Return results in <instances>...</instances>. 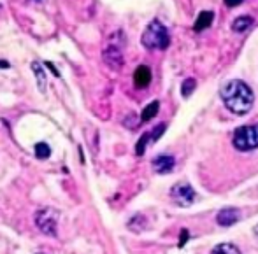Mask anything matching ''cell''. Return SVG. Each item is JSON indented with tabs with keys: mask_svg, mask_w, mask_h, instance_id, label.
<instances>
[{
	"mask_svg": "<svg viewBox=\"0 0 258 254\" xmlns=\"http://www.w3.org/2000/svg\"><path fill=\"white\" fill-rule=\"evenodd\" d=\"M50 154H51V149L46 142H39V144H35V156H37L39 160H48L50 158Z\"/></svg>",
	"mask_w": 258,
	"mask_h": 254,
	"instance_id": "obj_15",
	"label": "cell"
},
{
	"mask_svg": "<svg viewBox=\"0 0 258 254\" xmlns=\"http://www.w3.org/2000/svg\"><path fill=\"white\" fill-rule=\"evenodd\" d=\"M186 238H188V231H186V230H183V233H181V242H179V246L183 247L184 244H186Z\"/></svg>",
	"mask_w": 258,
	"mask_h": 254,
	"instance_id": "obj_19",
	"label": "cell"
},
{
	"mask_svg": "<svg viewBox=\"0 0 258 254\" xmlns=\"http://www.w3.org/2000/svg\"><path fill=\"white\" fill-rule=\"evenodd\" d=\"M225 4L229 5V7H235V5H241L242 2H241V0H235V2H230V0H227Z\"/></svg>",
	"mask_w": 258,
	"mask_h": 254,
	"instance_id": "obj_20",
	"label": "cell"
},
{
	"mask_svg": "<svg viewBox=\"0 0 258 254\" xmlns=\"http://www.w3.org/2000/svg\"><path fill=\"white\" fill-rule=\"evenodd\" d=\"M104 62L107 63L113 70H118L123 65V53L118 44H109L104 49Z\"/></svg>",
	"mask_w": 258,
	"mask_h": 254,
	"instance_id": "obj_6",
	"label": "cell"
},
{
	"mask_svg": "<svg viewBox=\"0 0 258 254\" xmlns=\"http://www.w3.org/2000/svg\"><path fill=\"white\" fill-rule=\"evenodd\" d=\"M171 196L172 200L178 205H181V207H190L193 204V200H195V191H193V187L190 184L179 183L171 189Z\"/></svg>",
	"mask_w": 258,
	"mask_h": 254,
	"instance_id": "obj_5",
	"label": "cell"
},
{
	"mask_svg": "<svg viewBox=\"0 0 258 254\" xmlns=\"http://www.w3.org/2000/svg\"><path fill=\"white\" fill-rule=\"evenodd\" d=\"M237 219H239V210L232 207L223 208V210H220L216 216L218 225H221V226H232L233 223H237Z\"/></svg>",
	"mask_w": 258,
	"mask_h": 254,
	"instance_id": "obj_7",
	"label": "cell"
},
{
	"mask_svg": "<svg viewBox=\"0 0 258 254\" xmlns=\"http://www.w3.org/2000/svg\"><path fill=\"white\" fill-rule=\"evenodd\" d=\"M141 41L142 46L148 49H165L171 44V35H169V30L158 20H155L146 26Z\"/></svg>",
	"mask_w": 258,
	"mask_h": 254,
	"instance_id": "obj_2",
	"label": "cell"
},
{
	"mask_svg": "<svg viewBox=\"0 0 258 254\" xmlns=\"http://www.w3.org/2000/svg\"><path fill=\"white\" fill-rule=\"evenodd\" d=\"M158 109H160L158 100L151 102L150 105H146V107H144V111H142V114H141V116H142L141 119H142V121L153 119V116H156V114H158Z\"/></svg>",
	"mask_w": 258,
	"mask_h": 254,
	"instance_id": "obj_13",
	"label": "cell"
},
{
	"mask_svg": "<svg viewBox=\"0 0 258 254\" xmlns=\"http://www.w3.org/2000/svg\"><path fill=\"white\" fill-rule=\"evenodd\" d=\"M174 158L172 156H156L153 160V168L158 174H169L174 168Z\"/></svg>",
	"mask_w": 258,
	"mask_h": 254,
	"instance_id": "obj_8",
	"label": "cell"
},
{
	"mask_svg": "<svg viewBox=\"0 0 258 254\" xmlns=\"http://www.w3.org/2000/svg\"><path fill=\"white\" fill-rule=\"evenodd\" d=\"M220 95L225 107L229 109L230 113L237 114V116L250 113L251 107H253L255 95L253 92H251V88L239 79L229 81L225 86L221 88Z\"/></svg>",
	"mask_w": 258,
	"mask_h": 254,
	"instance_id": "obj_1",
	"label": "cell"
},
{
	"mask_svg": "<svg viewBox=\"0 0 258 254\" xmlns=\"http://www.w3.org/2000/svg\"><path fill=\"white\" fill-rule=\"evenodd\" d=\"M133 83L137 88H146L148 84L151 83V70L150 67H146V65H141V67L135 69L133 72Z\"/></svg>",
	"mask_w": 258,
	"mask_h": 254,
	"instance_id": "obj_9",
	"label": "cell"
},
{
	"mask_svg": "<svg viewBox=\"0 0 258 254\" xmlns=\"http://www.w3.org/2000/svg\"><path fill=\"white\" fill-rule=\"evenodd\" d=\"M251 25H253V18L251 16H239L233 20L232 30L233 32H237V34H242V32H246Z\"/></svg>",
	"mask_w": 258,
	"mask_h": 254,
	"instance_id": "obj_12",
	"label": "cell"
},
{
	"mask_svg": "<svg viewBox=\"0 0 258 254\" xmlns=\"http://www.w3.org/2000/svg\"><path fill=\"white\" fill-rule=\"evenodd\" d=\"M32 70L35 72V77H37V86H39V92H46V72L42 69V65L39 62H32Z\"/></svg>",
	"mask_w": 258,
	"mask_h": 254,
	"instance_id": "obj_11",
	"label": "cell"
},
{
	"mask_svg": "<svg viewBox=\"0 0 258 254\" xmlns=\"http://www.w3.org/2000/svg\"><path fill=\"white\" fill-rule=\"evenodd\" d=\"M232 144L239 151H253L258 147V126L248 125L235 130Z\"/></svg>",
	"mask_w": 258,
	"mask_h": 254,
	"instance_id": "obj_3",
	"label": "cell"
},
{
	"mask_svg": "<svg viewBox=\"0 0 258 254\" xmlns=\"http://www.w3.org/2000/svg\"><path fill=\"white\" fill-rule=\"evenodd\" d=\"M212 18H214V14H212L211 11L200 13L199 18H197V21H195V25H193V30H195V32H202V30H206L207 26H211Z\"/></svg>",
	"mask_w": 258,
	"mask_h": 254,
	"instance_id": "obj_10",
	"label": "cell"
},
{
	"mask_svg": "<svg viewBox=\"0 0 258 254\" xmlns=\"http://www.w3.org/2000/svg\"><path fill=\"white\" fill-rule=\"evenodd\" d=\"M195 86H197V81L195 79H184L183 86H181V95H183L184 98H188V96L193 93Z\"/></svg>",
	"mask_w": 258,
	"mask_h": 254,
	"instance_id": "obj_16",
	"label": "cell"
},
{
	"mask_svg": "<svg viewBox=\"0 0 258 254\" xmlns=\"http://www.w3.org/2000/svg\"><path fill=\"white\" fill-rule=\"evenodd\" d=\"M148 142H150V134H144L141 139H139L137 142V147H135V153L139 154V156H142L146 151V146H148Z\"/></svg>",
	"mask_w": 258,
	"mask_h": 254,
	"instance_id": "obj_17",
	"label": "cell"
},
{
	"mask_svg": "<svg viewBox=\"0 0 258 254\" xmlns=\"http://www.w3.org/2000/svg\"><path fill=\"white\" fill-rule=\"evenodd\" d=\"M35 225L39 226L42 233L46 235H56V228H58V212L51 207L41 208L35 214Z\"/></svg>",
	"mask_w": 258,
	"mask_h": 254,
	"instance_id": "obj_4",
	"label": "cell"
},
{
	"mask_svg": "<svg viewBox=\"0 0 258 254\" xmlns=\"http://www.w3.org/2000/svg\"><path fill=\"white\" fill-rule=\"evenodd\" d=\"M163 132H165V125H158L156 128L153 130V134H150V140H156V139H158Z\"/></svg>",
	"mask_w": 258,
	"mask_h": 254,
	"instance_id": "obj_18",
	"label": "cell"
},
{
	"mask_svg": "<svg viewBox=\"0 0 258 254\" xmlns=\"http://www.w3.org/2000/svg\"><path fill=\"white\" fill-rule=\"evenodd\" d=\"M211 254H241V251L233 244H220V246H216L212 249Z\"/></svg>",
	"mask_w": 258,
	"mask_h": 254,
	"instance_id": "obj_14",
	"label": "cell"
},
{
	"mask_svg": "<svg viewBox=\"0 0 258 254\" xmlns=\"http://www.w3.org/2000/svg\"><path fill=\"white\" fill-rule=\"evenodd\" d=\"M255 235H257V238H258V225L255 226Z\"/></svg>",
	"mask_w": 258,
	"mask_h": 254,
	"instance_id": "obj_21",
	"label": "cell"
}]
</instances>
